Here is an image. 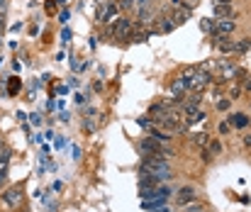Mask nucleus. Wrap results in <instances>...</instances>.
<instances>
[{"mask_svg":"<svg viewBox=\"0 0 251 212\" xmlns=\"http://www.w3.org/2000/svg\"><path fill=\"white\" fill-rule=\"evenodd\" d=\"M183 80H185L188 90H193V93H200V90H205V88L212 83V76H210L207 71L188 69L185 73H183Z\"/></svg>","mask_w":251,"mask_h":212,"instance_id":"1","label":"nucleus"},{"mask_svg":"<svg viewBox=\"0 0 251 212\" xmlns=\"http://www.w3.org/2000/svg\"><path fill=\"white\" fill-rule=\"evenodd\" d=\"M98 22L100 25H110L120 17V5L115 0H98Z\"/></svg>","mask_w":251,"mask_h":212,"instance_id":"2","label":"nucleus"},{"mask_svg":"<svg viewBox=\"0 0 251 212\" xmlns=\"http://www.w3.org/2000/svg\"><path fill=\"white\" fill-rule=\"evenodd\" d=\"M132 29H134L132 20L125 17V15H120V17L112 22V27H110V37H112V39H129Z\"/></svg>","mask_w":251,"mask_h":212,"instance_id":"3","label":"nucleus"},{"mask_svg":"<svg viewBox=\"0 0 251 212\" xmlns=\"http://www.w3.org/2000/svg\"><path fill=\"white\" fill-rule=\"evenodd\" d=\"M20 203H22V186H10L7 190L0 193V205L2 208L15 210V208H20Z\"/></svg>","mask_w":251,"mask_h":212,"instance_id":"4","label":"nucleus"},{"mask_svg":"<svg viewBox=\"0 0 251 212\" xmlns=\"http://www.w3.org/2000/svg\"><path fill=\"white\" fill-rule=\"evenodd\" d=\"M234 29H237V22H234L232 17H227V20H217V22H215V32H217V34H222V37L232 34Z\"/></svg>","mask_w":251,"mask_h":212,"instance_id":"5","label":"nucleus"},{"mask_svg":"<svg viewBox=\"0 0 251 212\" xmlns=\"http://www.w3.org/2000/svg\"><path fill=\"white\" fill-rule=\"evenodd\" d=\"M234 76H247L242 69H237L234 64H225L222 61V73H220V80H232Z\"/></svg>","mask_w":251,"mask_h":212,"instance_id":"6","label":"nucleus"},{"mask_svg":"<svg viewBox=\"0 0 251 212\" xmlns=\"http://www.w3.org/2000/svg\"><path fill=\"white\" fill-rule=\"evenodd\" d=\"M249 115L247 112H234V115H229V125L234 127V130H244V127H249Z\"/></svg>","mask_w":251,"mask_h":212,"instance_id":"7","label":"nucleus"},{"mask_svg":"<svg viewBox=\"0 0 251 212\" xmlns=\"http://www.w3.org/2000/svg\"><path fill=\"white\" fill-rule=\"evenodd\" d=\"M212 12H215V17H217V20H227V17H234V10H232L229 5H215V7H212Z\"/></svg>","mask_w":251,"mask_h":212,"instance_id":"8","label":"nucleus"},{"mask_svg":"<svg viewBox=\"0 0 251 212\" xmlns=\"http://www.w3.org/2000/svg\"><path fill=\"white\" fill-rule=\"evenodd\" d=\"M173 27H176V22L171 17H161V20L154 22V32H171Z\"/></svg>","mask_w":251,"mask_h":212,"instance_id":"9","label":"nucleus"},{"mask_svg":"<svg viewBox=\"0 0 251 212\" xmlns=\"http://www.w3.org/2000/svg\"><path fill=\"white\" fill-rule=\"evenodd\" d=\"M190 200H195V188H190V186H185V188H180L178 190V203H190Z\"/></svg>","mask_w":251,"mask_h":212,"instance_id":"10","label":"nucleus"},{"mask_svg":"<svg viewBox=\"0 0 251 212\" xmlns=\"http://www.w3.org/2000/svg\"><path fill=\"white\" fill-rule=\"evenodd\" d=\"M185 90H188V85H185V80H183V78H178V80H173V83H171V95L180 98Z\"/></svg>","mask_w":251,"mask_h":212,"instance_id":"11","label":"nucleus"},{"mask_svg":"<svg viewBox=\"0 0 251 212\" xmlns=\"http://www.w3.org/2000/svg\"><path fill=\"white\" fill-rule=\"evenodd\" d=\"M193 144H195V146H200V149H205V146L210 144V134H205V132L195 134V137H193Z\"/></svg>","mask_w":251,"mask_h":212,"instance_id":"12","label":"nucleus"},{"mask_svg":"<svg viewBox=\"0 0 251 212\" xmlns=\"http://www.w3.org/2000/svg\"><path fill=\"white\" fill-rule=\"evenodd\" d=\"M205 149H207V151H210L212 156H217V154L222 151V144H220V141H217V139H210V144H207Z\"/></svg>","mask_w":251,"mask_h":212,"instance_id":"13","label":"nucleus"},{"mask_svg":"<svg viewBox=\"0 0 251 212\" xmlns=\"http://www.w3.org/2000/svg\"><path fill=\"white\" fill-rule=\"evenodd\" d=\"M10 156H12V151H10V149H0V168H7Z\"/></svg>","mask_w":251,"mask_h":212,"instance_id":"14","label":"nucleus"},{"mask_svg":"<svg viewBox=\"0 0 251 212\" xmlns=\"http://www.w3.org/2000/svg\"><path fill=\"white\" fill-rule=\"evenodd\" d=\"M249 42L247 39H242V42H234V47H232V52H237V54H242V52H249Z\"/></svg>","mask_w":251,"mask_h":212,"instance_id":"15","label":"nucleus"},{"mask_svg":"<svg viewBox=\"0 0 251 212\" xmlns=\"http://www.w3.org/2000/svg\"><path fill=\"white\" fill-rule=\"evenodd\" d=\"M17 90H20V78H10V83H7V93H10V95H17Z\"/></svg>","mask_w":251,"mask_h":212,"instance_id":"16","label":"nucleus"},{"mask_svg":"<svg viewBox=\"0 0 251 212\" xmlns=\"http://www.w3.org/2000/svg\"><path fill=\"white\" fill-rule=\"evenodd\" d=\"M229 105H232V100H229V98L217 100V110H222V112H225V110H229Z\"/></svg>","mask_w":251,"mask_h":212,"instance_id":"17","label":"nucleus"},{"mask_svg":"<svg viewBox=\"0 0 251 212\" xmlns=\"http://www.w3.org/2000/svg\"><path fill=\"white\" fill-rule=\"evenodd\" d=\"M5 183H7V168H0V193H2Z\"/></svg>","mask_w":251,"mask_h":212,"instance_id":"18","label":"nucleus"},{"mask_svg":"<svg viewBox=\"0 0 251 212\" xmlns=\"http://www.w3.org/2000/svg\"><path fill=\"white\" fill-rule=\"evenodd\" d=\"M232 132V125L229 122H220V134H229Z\"/></svg>","mask_w":251,"mask_h":212,"instance_id":"19","label":"nucleus"},{"mask_svg":"<svg viewBox=\"0 0 251 212\" xmlns=\"http://www.w3.org/2000/svg\"><path fill=\"white\" fill-rule=\"evenodd\" d=\"M117 5H120L122 10H129V7H134V0H120Z\"/></svg>","mask_w":251,"mask_h":212,"instance_id":"20","label":"nucleus"},{"mask_svg":"<svg viewBox=\"0 0 251 212\" xmlns=\"http://www.w3.org/2000/svg\"><path fill=\"white\" fill-rule=\"evenodd\" d=\"M202 29H205V32H215V27H212V20H202Z\"/></svg>","mask_w":251,"mask_h":212,"instance_id":"21","label":"nucleus"},{"mask_svg":"<svg viewBox=\"0 0 251 212\" xmlns=\"http://www.w3.org/2000/svg\"><path fill=\"white\" fill-rule=\"evenodd\" d=\"M239 93H242V88H239V85H234V88L229 90V100H237V95H239Z\"/></svg>","mask_w":251,"mask_h":212,"instance_id":"22","label":"nucleus"},{"mask_svg":"<svg viewBox=\"0 0 251 212\" xmlns=\"http://www.w3.org/2000/svg\"><path fill=\"white\" fill-rule=\"evenodd\" d=\"M5 7H7V0H0V15H5Z\"/></svg>","mask_w":251,"mask_h":212,"instance_id":"23","label":"nucleus"},{"mask_svg":"<svg viewBox=\"0 0 251 212\" xmlns=\"http://www.w3.org/2000/svg\"><path fill=\"white\" fill-rule=\"evenodd\" d=\"M244 146H247V149H251V134H247V137H244Z\"/></svg>","mask_w":251,"mask_h":212,"instance_id":"24","label":"nucleus"},{"mask_svg":"<svg viewBox=\"0 0 251 212\" xmlns=\"http://www.w3.org/2000/svg\"><path fill=\"white\" fill-rule=\"evenodd\" d=\"M154 212H173V210H171V208H166V205H161V208H156Z\"/></svg>","mask_w":251,"mask_h":212,"instance_id":"25","label":"nucleus"},{"mask_svg":"<svg viewBox=\"0 0 251 212\" xmlns=\"http://www.w3.org/2000/svg\"><path fill=\"white\" fill-rule=\"evenodd\" d=\"M232 0H215V5H229Z\"/></svg>","mask_w":251,"mask_h":212,"instance_id":"26","label":"nucleus"},{"mask_svg":"<svg viewBox=\"0 0 251 212\" xmlns=\"http://www.w3.org/2000/svg\"><path fill=\"white\" fill-rule=\"evenodd\" d=\"M2 29H5V17L0 15V32H2Z\"/></svg>","mask_w":251,"mask_h":212,"instance_id":"27","label":"nucleus"},{"mask_svg":"<svg viewBox=\"0 0 251 212\" xmlns=\"http://www.w3.org/2000/svg\"><path fill=\"white\" fill-rule=\"evenodd\" d=\"M244 88H247V90L251 93V76H249V80H247V85H244Z\"/></svg>","mask_w":251,"mask_h":212,"instance_id":"28","label":"nucleus"},{"mask_svg":"<svg viewBox=\"0 0 251 212\" xmlns=\"http://www.w3.org/2000/svg\"><path fill=\"white\" fill-rule=\"evenodd\" d=\"M0 42H2V32H0Z\"/></svg>","mask_w":251,"mask_h":212,"instance_id":"29","label":"nucleus"},{"mask_svg":"<svg viewBox=\"0 0 251 212\" xmlns=\"http://www.w3.org/2000/svg\"><path fill=\"white\" fill-rule=\"evenodd\" d=\"M0 146H2V137H0Z\"/></svg>","mask_w":251,"mask_h":212,"instance_id":"30","label":"nucleus"}]
</instances>
